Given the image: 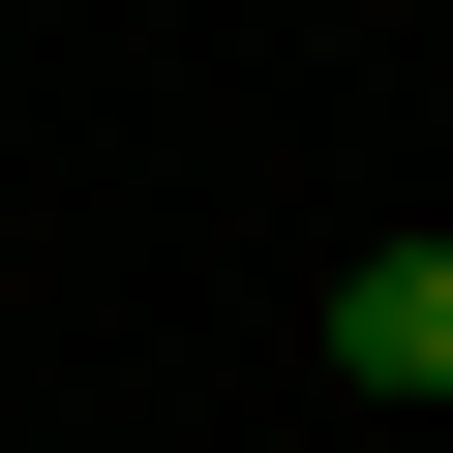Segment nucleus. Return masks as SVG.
I'll return each mask as SVG.
<instances>
[{
    "label": "nucleus",
    "instance_id": "f257e3e1",
    "mask_svg": "<svg viewBox=\"0 0 453 453\" xmlns=\"http://www.w3.org/2000/svg\"><path fill=\"white\" fill-rule=\"evenodd\" d=\"M333 393H453V242H363L333 273Z\"/></svg>",
    "mask_w": 453,
    "mask_h": 453
}]
</instances>
